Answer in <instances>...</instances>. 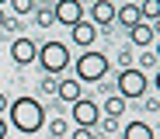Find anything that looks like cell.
<instances>
[{"instance_id":"obj_22","label":"cell","mask_w":160,"mask_h":139,"mask_svg":"<svg viewBox=\"0 0 160 139\" xmlns=\"http://www.w3.org/2000/svg\"><path fill=\"white\" fill-rule=\"evenodd\" d=\"M4 32L18 35V32H21V17H11V14H7V21H4Z\"/></svg>"},{"instance_id":"obj_2","label":"cell","mask_w":160,"mask_h":139,"mask_svg":"<svg viewBox=\"0 0 160 139\" xmlns=\"http://www.w3.org/2000/svg\"><path fill=\"white\" fill-rule=\"evenodd\" d=\"M108 70H112V59L98 49H87L84 56H77V80L80 83H98L108 77Z\"/></svg>"},{"instance_id":"obj_23","label":"cell","mask_w":160,"mask_h":139,"mask_svg":"<svg viewBox=\"0 0 160 139\" xmlns=\"http://www.w3.org/2000/svg\"><path fill=\"white\" fill-rule=\"evenodd\" d=\"M70 139H98V136H94V129H80V125H77V129L70 132Z\"/></svg>"},{"instance_id":"obj_27","label":"cell","mask_w":160,"mask_h":139,"mask_svg":"<svg viewBox=\"0 0 160 139\" xmlns=\"http://www.w3.org/2000/svg\"><path fill=\"white\" fill-rule=\"evenodd\" d=\"M4 21H7V11H4V7H0V28H4Z\"/></svg>"},{"instance_id":"obj_4","label":"cell","mask_w":160,"mask_h":139,"mask_svg":"<svg viewBox=\"0 0 160 139\" xmlns=\"http://www.w3.org/2000/svg\"><path fill=\"white\" fill-rule=\"evenodd\" d=\"M115 87H118V97H122V101H139V97H146L150 80H146V73H143V70L125 66V70H118Z\"/></svg>"},{"instance_id":"obj_6","label":"cell","mask_w":160,"mask_h":139,"mask_svg":"<svg viewBox=\"0 0 160 139\" xmlns=\"http://www.w3.org/2000/svg\"><path fill=\"white\" fill-rule=\"evenodd\" d=\"M52 14H56V24L73 28L77 21H84V4H80V0H56Z\"/></svg>"},{"instance_id":"obj_17","label":"cell","mask_w":160,"mask_h":139,"mask_svg":"<svg viewBox=\"0 0 160 139\" xmlns=\"http://www.w3.org/2000/svg\"><path fill=\"white\" fill-rule=\"evenodd\" d=\"M7 4H11L14 17H24V14H32V11H35V4H38V0H7Z\"/></svg>"},{"instance_id":"obj_11","label":"cell","mask_w":160,"mask_h":139,"mask_svg":"<svg viewBox=\"0 0 160 139\" xmlns=\"http://www.w3.org/2000/svg\"><path fill=\"white\" fill-rule=\"evenodd\" d=\"M153 38H157V28L146 24V21H139V24H132V28H129V42L136 45V49H150Z\"/></svg>"},{"instance_id":"obj_13","label":"cell","mask_w":160,"mask_h":139,"mask_svg":"<svg viewBox=\"0 0 160 139\" xmlns=\"http://www.w3.org/2000/svg\"><path fill=\"white\" fill-rule=\"evenodd\" d=\"M122 139H157V136H153V125H150V122L136 118V122H129V125H125Z\"/></svg>"},{"instance_id":"obj_7","label":"cell","mask_w":160,"mask_h":139,"mask_svg":"<svg viewBox=\"0 0 160 139\" xmlns=\"http://www.w3.org/2000/svg\"><path fill=\"white\" fill-rule=\"evenodd\" d=\"M91 24L98 28V32H101V28L108 32V28L115 24V4H112V0H98V4L91 7Z\"/></svg>"},{"instance_id":"obj_14","label":"cell","mask_w":160,"mask_h":139,"mask_svg":"<svg viewBox=\"0 0 160 139\" xmlns=\"http://www.w3.org/2000/svg\"><path fill=\"white\" fill-rule=\"evenodd\" d=\"M139 17H143L146 24H153V21L160 17V0H139Z\"/></svg>"},{"instance_id":"obj_26","label":"cell","mask_w":160,"mask_h":139,"mask_svg":"<svg viewBox=\"0 0 160 139\" xmlns=\"http://www.w3.org/2000/svg\"><path fill=\"white\" fill-rule=\"evenodd\" d=\"M4 111H7V97H4V94H0V115H4Z\"/></svg>"},{"instance_id":"obj_16","label":"cell","mask_w":160,"mask_h":139,"mask_svg":"<svg viewBox=\"0 0 160 139\" xmlns=\"http://www.w3.org/2000/svg\"><path fill=\"white\" fill-rule=\"evenodd\" d=\"M122 111H125V101H122L118 94L104 97V115H108V118H122Z\"/></svg>"},{"instance_id":"obj_15","label":"cell","mask_w":160,"mask_h":139,"mask_svg":"<svg viewBox=\"0 0 160 139\" xmlns=\"http://www.w3.org/2000/svg\"><path fill=\"white\" fill-rule=\"evenodd\" d=\"M32 14H35V24H38V28L56 24V14H52V7H49V4H35V11H32Z\"/></svg>"},{"instance_id":"obj_9","label":"cell","mask_w":160,"mask_h":139,"mask_svg":"<svg viewBox=\"0 0 160 139\" xmlns=\"http://www.w3.org/2000/svg\"><path fill=\"white\" fill-rule=\"evenodd\" d=\"M56 97L66 101V104H73L77 97H84V83H80L77 77H63V80H56Z\"/></svg>"},{"instance_id":"obj_20","label":"cell","mask_w":160,"mask_h":139,"mask_svg":"<svg viewBox=\"0 0 160 139\" xmlns=\"http://www.w3.org/2000/svg\"><path fill=\"white\" fill-rule=\"evenodd\" d=\"M38 94H56V77H52V73H45L38 80Z\"/></svg>"},{"instance_id":"obj_12","label":"cell","mask_w":160,"mask_h":139,"mask_svg":"<svg viewBox=\"0 0 160 139\" xmlns=\"http://www.w3.org/2000/svg\"><path fill=\"white\" fill-rule=\"evenodd\" d=\"M115 21H118L122 28H132V24H139V21H143V17H139V4H136V0H129V4L115 7Z\"/></svg>"},{"instance_id":"obj_24","label":"cell","mask_w":160,"mask_h":139,"mask_svg":"<svg viewBox=\"0 0 160 139\" xmlns=\"http://www.w3.org/2000/svg\"><path fill=\"white\" fill-rule=\"evenodd\" d=\"M146 111H160V101L157 97H146Z\"/></svg>"},{"instance_id":"obj_3","label":"cell","mask_w":160,"mask_h":139,"mask_svg":"<svg viewBox=\"0 0 160 139\" xmlns=\"http://www.w3.org/2000/svg\"><path fill=\"white\" fill-rule=\"evenodd\" d=\"M35 63L42 66V73H63L66 66H70V49L63 45V42H45V45H38V52H35Z\"/></svg>"},{"instance_id":"obj_10","label":"cell","mask_w":160,"mask_h":139,"mask_svg":"<svg viewBox=\"0 0 160 139\" xmlns=\"http://www.w3.org/2000/svg\"><path fill=\"white\" fill-rule=\"evenodd\" d=\"M70 38H73V45H80V49H91L94 38H98V28H94L91 21H77V24L70 28Z\"/></svg>"},{"instance_id":"obj_21","label":"cell","mask_w":160,"mask_h":139,"mask_svg":"<svg viewBox=\"0 0 160 139\" xmlns=\"http://www.w3.org/2000/svg\"><path fill=\"white\" fill-rule=\"evenodd\" d=\"M153 66H157V56H153L150 49H143V56H139V66H136V70H143V73H146V70H153Z\"/></svg>"},{"instance_id":"obj_5","label":"cell","mask_w":160,"mask_h":139,"mask_svg":"<svg viewBox=\"0 0 160 139\" xmlns=\"http://www.w3.org/2000/svg\"><path fill=\"white\" fill-rule=\"evenodd\" d=\"M70 115H73V125H80V129H94L98 118H101V108H98L94 101H87V97H77V101L70 104Z\"/></svg>"},{"instance_id":"obj_19","label":"cell","mask_w":160,"mask_h":139,"mask_svg":"<svg viewBox=\"0 0 160 139\" xmlns=\"http://www.w3.org/2000/svg\"><path fill=\"white\" fill-rule=\"evenodd\" d=\"M94 129H101L104 136H115V132H118V118H108V115H101Z\"/></svg>"},{"instance_id":"obj_18","label":"cell","mask_w":160,"mask_h":139,"mask_svg":"<svg viewBox=\"0 0 160 139\" xmlns=\"http://www.w3.org/2000/svg\"><path fill=\"white\" fill-rule=\"evenodd\" d=\"M66 132H70V122L66 118H49V136L52 139H63Z\"/></svg>"},{"instance_id":"obj_1","label":"cell","mask_w":160,"mask_h":139,"mask_svg":"<svg viewBox=\"0 0 160 139\" xmlns=\"http://www.w3.org/2000/svg\"><path fill=\"white\" fill-rule=\"evenodd\" d=\"M7 125H11V129H18L21 136H35V132L45 125V108H42L35 97L7 101Z\"/></svg>"},{"instance_id":"obj_28","label":"cell","mask_w":160,"mask_h":139,"mask_svg":"<svg viewBox=\"0 0 160 139\" xmlns=\"http://www.w3.org/2000/svg\"><path fill=\"white\" fill-rule=\"evenodd\" d=\"M4 4H7V0H0V7H4Z\"/></svg>"},{"instance_id":"obj_8","label":"cell","mask_w":160,"mask_h":139,"mask_svg":"<svg viewBox=\"0 0 160 139\" xmlns=\"http://www.w3.org/2000/svg\"><path fill=\"white\" fill-rule=\"evenodd\" d=\"M35 52H38V45L32 42V38H14V45H11V59L18 63V66H32L35 63Z\"/></svg>"},{"instance_id":"obj_25","label":"cell","mask_w":160,"mask_h":139,"mask_svg":"<svg viewBox=\"0 0 160 139\" xmlns=\"http://www.w3.org/2000/svg\"><path fill=\"white\" fill-rule=\"evenodd\" d=\"M7 129H11V125H7V118L0 115V139H7Z\"/></svg>"}]
</instances>
